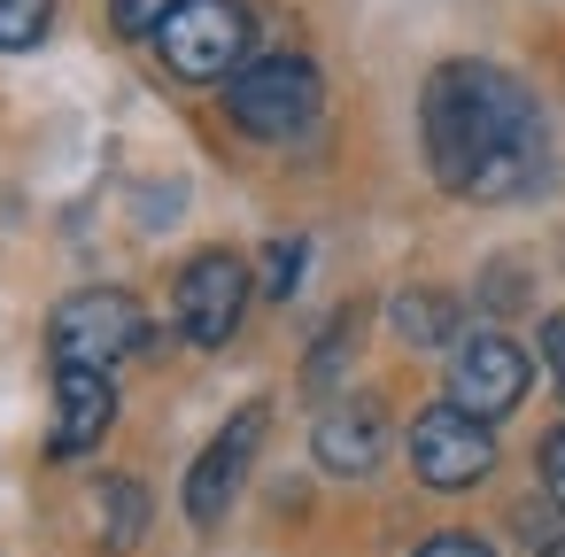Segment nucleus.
Here are the masks:
<instances>
[{"label":"nucleus","mask_w":565,"mask_h":557,"mask_svg":"<svg viewBox=\"0 0 565 557\" xmlns=\"http://www.w3.org/2000/svg\"><path fill=\"white\" fill-rule=\"evenodd\" d=\"M264 426H271V410L248 403V410H233L225 433L194 457V472H186V518H194V526H217V518L233 511V495H241V480H248V464H256V449H264Z\"/></svg>","instance_id":"6e6552de"},{"label":"nucleus","mask_w":565,"mask_h":557,"mask_svg":"<svg viewBox=\"0 0 565 557\" xmlns=\"http://www.w3.org/2000/svg\"><path fill=\"white\" fill-rule=\"evenodd\" d=\"M248 40H256V24H248L241 0H186V9L156 32L171 78H186V86H217V78H233L241 55H248Z\"/></svg>","instance_id":"20e7f679"},{"label":"nucleus","mask_w":565,"mask_h":557,"mask_svg":"<svg viewBox=\"0 0 565 557\" xmlns=\"http://www.w3.org/2000/svg\"><path fill=\"white\" fill-rule=\"evenodd\" d=\"M318 464L326 472H341V480H364L372 464H380V449H387V426H380V410H372V395H341L326 418H318Z\"/></svg>","instance_id":"9d476101"},{"label":"nucleus","mask_w":565,"mask_h":557,"mask_svg":"<svg viewBox=\"0 0 565 557\" xmlns=\"http://www.w3.org/2000/svg\"><path fill=\"white\" fill-rule=\"evenodd\" d=\"M140 526H148V495H140L132 480H109V488H102V542H109V549H132Z\"/></svg>","instance_id":"f8f14e48"},{"label":"nucleus","mask_w":565,"mask_h":557,"mask_svg":"<svg viewBox=\"0 0 565 557\" xmlns=\"http://www.w3.org/2000/svg\"><path fill=\"white\" fill-rule=\"evenodd\" d=\"M519 542L542 557H565V503H519Z\"/></svg>","instance_id":"dca6fc26"},{"label":"nucleus","mask_w":565,"mask_h":557,"mask_svg":"<svg viewBox=\"0 0 565 557\" xmlns=\"http://www.w3.org/2000/svg\"><path fill=\"white\" fill-rule=\"evenodd\" d=\"M534 457H542V488H550V495H557V503H565V426H550V433H542V449H534Z\"/></svg>","instance_id":"a211bd4d"},{"label":"nucleus","mask_w":565,"mask_h":557,"mask_svg":"<svg viewBox=\"0 0 565 557\" xmlns=\"http://www.w3.org/2000/svg\"><path fill=\"white\" fill-rule=\"evenodd\" d=\"M109 426H117V379L94 372V364H55V433H47V449L55 457H94Z\"/></svg>","instance_id":"1a4fd4ad"},{"label":"nucleus","mask_w":565,"mask_h":557,"mask_svg":"<svg viewBox=\"0 0 565 557\" xmlns=\"http://www.w3.org/2000/svg\"><path fill=\"white\" fill-rule=\"evenodd\" d=\"M171 318H179V333L194 349H225L241 333V318H248V264L233 248H202L171 287Z\"/></svg>","instance_id":"39448f33"},{"label":"nucleus","mask_w":565,"mask_h":557,"mask_svg":"<svg viewBox=\"0 0 565 557\" xmlns=\"http://www.w3.org/2000/svg\"><path fill=\"white\" fill-rule=\"evenodd\" d=\"M488 464H495V433H488V418H472V410H457V403H434V410L411 426V472H418L426 488H441V495L480 488Z\"/></svg>","instance_id":"423d86ee"},{"label":"nucleus","mask_w":565,"mask_h":557,"mask_svg":"<svg viewBox=\"0 0 565 557\" xmlns=\"http://www.w3.org/2000/svg\"><path fill=\"white\" fill-rule=\"evenodd\" d=\"M387 318H395V341H411V349H441V341H457V302L434 294V287H403Z\"/></svg>","instance_id":"9b49d317"},{"label":"nucleus","mask_w":565,"mask_h":557,"mask_svg":"<svg viewBox=\"0 0 565 557\" xmlns=\"http://www.w3.org/2000/svg\"><path fill=\"white\" fill-rule=\"evenodd\" d=\"M318 101H326V86H318V71L302 55H264V63L225 78V117L248 140H295L318 117Z\"/></svg>","instance_id":"f03ea898"},{"label":"nucleus","mask_w":565,"mask_h":557,"mask_svg":"<svg viewBox=\"0 0 565 557\" xmlns=\"http://www.w3.org/2000/svg\"><path fill=\"white\" fill-rule=\"evenodd\" d=\"M55 24V0H0V55H32Z\"/></svg>","instance_id":"ddd939ff"},{"label":"nucleus","mask_w":565,"mask_h":557,"mask_svg":"<svg viewBox=\"0 0 565 557\" xmlns=\"http://www.w3.org/2000/svg\"><path fill=\"white\" fill-rule=\"evenodd\" d=\"M418 557H495L480 534H434V542H418Z\"/></svg>","instance_id":"6ab92c4d"},{"label":"nucleus","mask_w":565,"mask_h":557,"mask_svg":"<svg viewBox=\"0 0 565 557\" xmlns=\"http://www.w3.org/2000/svg\"><path fill=\"white\" fill-rule=\"evenodd\" d=\"M349 341H356V310H333V318H326V333H318V356L302 364V387H310V395H326V387H333V372H341Z\"/></svg>","instance_id":"4468645a"},{"label":"nucleus","mask_w":565,"mask_h":557,"mask_svg":"<svg viewBox=\"0 0 565 557\" xmlns=\"http://www.w3.org/2000/svg\"><path fill=\"white\" fill-rule=\"evenodd\" d=\"M140 341H148V318H140V302H132L125 287H86V294L55 302V318H47L55 364H94V372H109V364H125Z\"/></svg>","instance_id":"7ed1b4c3"},{"label":"nucleus","mask_w":565,"mask_h":557,"mask_svg":"<svg viewBox=\"0 0 565 557\" xmlns=\"http://www.w3.org/2000/svg\"><path fill=\"white\" fill-rule=\"evenodd\" d=\"M179 9H186V0H109V24H117L125 40H156Z\"/></svg>","instance_id":"2eb2a0df"},{"label":"nucleus","mask_w":565,"mask_h":557,"mask_svg":"<svg viewBox=\"0 0 565 557\" xmlns=\"http://www.w3.org/2000/svg\"><path fill=\"white\" fill-rule=\"evenodd\" d=\"M542 364H550V379H557V395H565V318L542 325Z\"/></svg>","instance_id":"aec40b11"},{"label":"nucleus","mask_w":565,"mask_h":557,"mask_svg":"<svg viewBox=\"0 0 565 557\" xmlns=\"http://www.w3.org/2000/svg\"><path fill=\"white\" fill-rule=\"evenodd\" d=\"M426 163L449 194L465 202H511L542 171V109L503 63H441L418 101Z\"/></svg>","instance_id":"f257e3e1"},{"label":"nucleus","mask_w":565,"mask_h":557,"mask_svg":"<svg viewBox=\"0 0 565 557\" xmlns=\"http://www.w3.org/2000/svg\"><path fill=\"white\" fill-rule=\"evenodd\" d=\"M295 271H302V240H271L264 248V294H295Z\"/></svg>","instance_id":"f3484780"},{"label":"nucleus","mask_w":565,"mask_h":557,"mask_svg":"<svg viewBox=\"0 0 565 557\" xmlns=\"http://www.w3.org/2000/svg\"><path fill=\"white\" fill-rule=\"evenodd\" d=\"M526 379H534L526 372V349L511 333H495V325L488 333H465L457 356H449V403L472 410V418H488V426L526 403Z\"/></svg>","instance_id":"0eeeda50"}]
</instances>
